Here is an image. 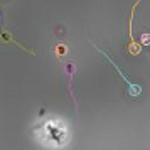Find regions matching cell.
I'll use <instances>...</instances> for the list:
<instances>
[{
  "label": "cell",
  "instance_id": "obj_1",
  "mask_svg": "<svg viewBox=\"0 0 150 150\" xmlns=\"http://www.w3.org/2000/svg\"><path fill=\"white\" fill-rule=\"evenodd\" d=\"M93 46H95V44H93ZM95 49H98V46H95ZM98 51H100V52L103 54V57H105V59H106V61H108L110 64H111V66H113V68L116 69V73L120 74L122 81H125V84H127V93H128V96L132 98V100H138V98L142 96V93H143L142 84H137V83L130 81L128 78H127V76H125V74L122 73V68H120L118 64H115V61H113V59H111V57L108 56V52H105V51H101V49H98Z\"/></svg>",
  "mask_w": 150,
  "mask_h": 150
},
{
  "label": "cell",
  "instance_id": "obj_2",
  "mask_svg": "<svg viewBox=\"0 0 150 150\" xmlns=\"http://www.w3.org/2000/svg\"><path fill=\"white\" fill-rule=\"evenodd\" d=\"M142 42L145 44V46H149V44H150V35L143 34V35H142Z\"/></svg>",
  "mask_w": 150,
  "mask_h": 150
},
{
  "label": "cell",
  "instance_id": "obj_3",
  "mask_svg": "<svg viewBox=\"0 0 150 150\" xmlns=\"http://www.w3.org/2000/svg\"><path fill=\"white\" fill-rule=\"evenodd\" d=\"M0 19H2V15H0Z\"/></svg>",
  "mask_w": 150,
  "mask_h": 150
}]
</instances>
